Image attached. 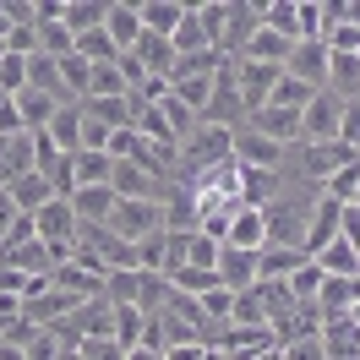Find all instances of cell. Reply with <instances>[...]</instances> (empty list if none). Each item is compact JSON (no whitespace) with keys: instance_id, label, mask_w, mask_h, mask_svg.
<instances>
[{"instance_id":"obj_1","label":"cell","mask_w":360,"mask_h":360,"mask_svg":"<svg viewBox=\"0 0 360 360\" xmlns=\"http://www.w3.org/2000/svg\"><path fill=\"white\" fill-rule=\"evenodd\" d=\"M224 158H235V131H224V126H197V131L180 142V186H191L197 175H207V169H219Z\"/></svg>"},{"instance_id":"obj_2","label":"cell","mask_w":360,"mask_h":360,"mask_svg":"<svg viewBox=\"0 0 360 360\" xmlns=\"http://www.w3.org/2000/svg\"><path fill=\"white\" fill-rule=\"evenodd\" d=\"M104 229L120 235V240H131V246H142V240L164 235V207H158V202H136V197H120Z\"/></svg>"},{"instance_id":"obj_3","label":"cell","mask_w":360,"mask_h":360,"mask_svg":"<svg viewBox=\"0 0 360 360\" xmlns=\"http://www.w3.org/2000/svg\"><path fill=\"white\" fill-rule=\"evenodd\" d=\"M344 104L349 98H338V93H316L311 110L300 115V142H311V148H322V142H338V126H344Z\"/></svg>"},{"instance_id":"obj_4","label":"cell","mask_w":360,"mask_h":360,"mask_svg":"<svg viewBox=\"0 0 360 360\" xmlns=\"http://www.w3.org/2000/svg\"><path fill=\"white\" fill-rule=\"evenodd\" d=\"M257 27H262V0H229V22L219 33V55L224 60H240L246 44L257 39Z\"/></svg>"},{"instance_id":"obj_5","label":"cell","mask_w":360,"mask_h":360,"mask_svg":"<svg viewBox=\"0 0 360 360\" xmlns=\"http://www.w3.org/2000/svg\"><path fill=\"white\" fill-rule=\"evenodd\" d=\"M235 164H246V169H257V175H284L290 148H278V142H268V136H257L251 126H240V131H235Z\"/></svg>"},{"instance_id":"obj_6","label":"cell","mask_w":360,"mask_h":360,"mask_svg":"<svg viewBox=\"0 0 360 360\" xmlns=\"http://www.w3.org/2000/svg\"><path fill=\"white\" fill-rule=\"evenodd\" d=\"M229 66H235V88H240L246 115L262 110L273 98V88H278V77H284V66H262V60H229Z\"/></svg>"},{"instance_id":"obj_7","label":"cell","mask_w":360,"mask_h":360,"mask_svg":"<svg viewBox=\"0 0 360 360\" xmlns=\"http://www.w3.org/2000/svg\"><path fill=\"white\" fill-rule=\"evenodd\" d=\"M207 126H224L235 131V120H246V104H240V88H235V66L224 60V71L213 77V98H207Z\"/></svg>"},{"instance_id":"obj_8","label":"cell","mask_w":360,"mask_h":360,"mask_svg":"<svg viewBox=\"0 0 360 360\" xmlns=\"http://www.w3.org/2000/svg\"><path fill=\"white\" fill-rule=\"evenodd\" d=\"M338 235H344V202H333V197H316L311 207V224H306V257H322V251L333 246Z\"/></svg>"},{"instance_id":"obj_9","label":"cell","mask_w":360,"mask_h":360,"mask_svg":"<svg viewBox=\"0 0 360 360\" xmlns=\"http://www.w3.org/2000/svg\"><path fill=\"white\" fill-rule=\"evenodd\" d=\"M284 71H290V77H300L306 88L322 93V88H328V44H322V39H300V44L290 49Z\"/></svg>"},{"instance_id":"obj_10","label":"cell","mask_w":360,"mask_h":360,"mask_svg":"<svg viewBox=\"0 0 360 360\" xmlns=\"http://www.w3.org/2000/svg\"><path fill=\"white\" fill-rule=\"evenodd\" d=\"M104 33H110V44L120 49V55H131L136 44H142V11H136L131 0H110V11H104Z\"/></svg>"},{"instance_id":"obj_11","label":"cell","mask_w":360,"mask_h":360,"mask_svg":"<svg viewBox=\"0 0 360 360\" xmlns=\"http://www.w3.org/2000/svg\"><path fill=\"white\" fill-rule=\"evenodd\" d=\"M219 278H224V290L246 295L251 284L262 278V251H235V246H224V251H219Z\"/></svg>"},{"instance_id":"obj_12","label":"cell","mask_w":360,"mask_h":360,"mask_svg":"<svg viewBox=\"0 0 360 360\" xmlns=\"http://www.w3.org/2000/svg\"><path fill=\"white\" fill-rule=\"evenodd\" d=\"M33 153H39V142H33V131L0 136V191H6L11 180L33 175Z\"/></svg>"},{"instance_id":"obj_13","label":"cell","mask_w":360,"mask_h":360,"mask_svg":"<svg viewBox=\"0 0 360 360\" xmlns=\"http://www.w3.org/2000/svg\"><path fill=\"white\" fill-rule=\"evenodd\" d=\"M246 126L257 136H268V142H278V148H300V115L295 110H257V115H246Z\"/></svg>"},{"instance_id":"obj_14","label":"cell","mask_w":360,"mask_h":360,"mask_svg":"<svg viewBox=\"0 0 360 360\" xmlns=\"http://www.w3.org/2000/svg\"><path fill=\"white\" fill-rule=\"evenodd\" d=\"M224 246H235V251H262V246H268V213H262V207H235Z\"/></svg>"},{"instance_id":"obj_15","label":"cell","mask_w":360,"mask_h":360,"mask_svg":"<svg viewBox=\"0 0 360 360\" xmlns=\"http://www.w3.org/2000/svg\"><path fill=\"white\" fill-rule=\"evenodd\" d=\"M131 55H136V66L148 71V77H158V82H169V77H175V66H180L175 44H169V39H158V33H142V44H136Z\"/></svg>"},{"instance_id":"obj_16","label":"cell","mask_w":360,"mask_h":360,"mask_svg":"<svg viewBox=\"0 0 360 360\" xmlns=\"http://www.w3.org/2000/svg\"><path fill=\"white\" fill-rule=\"evenodd\" d=\"M110 338L120 349L148 344V311H142V306H110Z\"/></svg>"},{"instance_id":"obj_17","label":"cell","mask_w":360,"mask_h":360,"mask_svg":"<svg viewBox=\"0 0 360 360\" xmlns=\"http://www.w3.org/2000/svg\"><path fill=\"white\" fill-rule=\"evenodd\" d=\"M6 197L17 202V213H27V219H33V213H39L44 202H55L60 191H55V186H49L39 169H33V175H22V180H11V186H6Z\"/></svg>"},{"instance_id":"obj_18","label":"cell","mask_w":360,"mask_h":360,"mask_svg":"<svg viewBox=\"0 0 360 360\" xmlns=\"http://www.w3.org/2000/svg\"><path fill=\"white\" fill-rule=\"evenodd\" d=\"M115 186H82V191H71V207H77V219L82 224H110V213H115Z\"/></svg>"},{"instance_id":"obj_19","label":"cell","mask_w":360,"mask_h":360,"mask_svg":"<svg viewBox=\"0 0 360 360\" xmlns=\"http://www.w3.org/2000/svg\"><path fill=\"white\" fill-rule=\"evenodd\" d=\"M136 11H142V27H148V33L175 39V27L186 22V11H191V6H180V0H142Z\"/></svg>"},{"instance_id":"obj_20","label":"cell","mask_w":360,"mask_h":360,"mask_svg":"<svg viewBox=\"0 0 360 360\" xmlns=\"http://www.w3.org/2000/svg\"><path fill=\"white\" fill-rule=\"evenodd\" d=\"M290 49H295V39H290V33H278V27H257V39L246 44V55H240V60H262V66H284V60H290Z\"/></svg>"},{"instance_id":"obj_21","label":"cell","mask_w":360,"mask_h":360,"mask_svg":"<svg viewBox=\"0 0 360 360\" xmlns=\"http://www.w3.org/2000/svg\"><path fill=\"white\" fill-rule=\"evenodd\" d=\"M44 136L60 153H82V104H60V115L44 126Z\"/></svg>"},{"instance_id":"obj_22","label":"cell","mask_w":360,"mask_h":360,"mask_svg":"<svg viewBox=\"0 0 360 360\" xmlns=\"http://www.w3.org/2000/svg\"><path fill=\"white\" fill-rule=\"evenodd\" d=\"M169 44H175V55L180 60H197V55H213V33H207L202 22H197V6H191V11H186V22L175 27V39H169Z\"/></svg>"},{"instance_id":"obj_23","label":"cell","mask_w":360,"mask_h":360,"mask_svg":"<svg viewBox=\"0 0 360 360\" xmlns=\"http://www.w3.org/2000/svg\"><path fill=\"white\" fill-rule=\"evenodd\" d=\"M328 93L349 98V104L360 98V55H333L328 49Z\"/></svg>"},{"instance_id":"obj_24","label":"cell","mask_w":360,"mask_h":360,"mask_svg":"<svg viewBox=\"0 0 360 360\" xmlns=\"http://www.w3.org/2000/svg\"><path fill=\"white\" fill-rule=\"evenodd\" d=\"M104 11H110V0H66L60 6V22H66L71 39H82L93 27H104Z\"/></svg>"},{"instance_id":"obj_25","label":"cell","mask_w":360,"mask_h":360,"mask_svg":"<svg viewBox=\"0 0 360 360\" xmlns=\"http://www.w3.org/2000/svg\"><path fill=\"white\" fill-rule=\"evenodd\" d=\"M110 175H115L110 153H93V148L71 153V180H77V191H82V186H110Z\"/></svg>"},{"instance_id":"obj_26","label":"cell","mask_w":360,"mask_h":360,"mask_svg":"<svg viewBox=\"0 0 360 360\" xmlns=\"http://www.w3.org/2000/svg\"><path fill=\"white\" fill-rule=\"evenodd\" d=\"M316 268L328 273V278H360V251L349 246V240H344V235H338L333 246L322 251V257H311Z\"/></svg>"},{"instance_id":"obj_27","label":"cell","mask_w":360,"mask_h":360,"mask_svg":"<svg viewBox=\"0 0 360 360\" xmlns=\"http://www.w3.org/2000/svg\"><path fill=\"white\" fill-rule=\"evenodd\" d=\"M311 98H316V88H306L300 77H290V71H284L268 104H273V110H295V115H306V110H311ZM268 104H262V110H268Z\"/></svg>"},{"instance_id":"obj_28","label":"cell","mask_w":360,"mask_h":360,"mask_svg":"<svg viewBox=\"0 0 360 360\" xmlns=\"http://www.w3.org/2000/svg\"><path fill=\"white\" fill-rule=\"evenodd\" d=\"M88 98H131V82H126V71H120V60H110V66H93ZM88 98H82V104H88Z\"/></svg>"},{"instance_id":"obj_29","label":"cell","mask_w":360,"mask_h":360,"mask_svg":"<svg viewBox=\"0 0 360 360\" xmlns=\"http://www.w3.org/2000/svg\"><path fill=\"white\" fill-rule=\"evenodd\" d=\"M77 55H82L88 66H110V60H120V49L110 44V33H104V27L82 33V39H77Z\"/></svg>"},{"instance_id":"obj_30","label":"cell","mask_w":360,"mask_h":360,"mask_svg":"<svg viewBox=\"0 0 360 360\" xmlns=\"http://www.w3.org/2000/svg\"><path fill=\"white\" fill-rule=\"evenodd\" d=\"M22 88H27V60L6 49V55H0V93H6V98H17Z\"/></svg>"},{"instance_id":"obj_31","label":"cell","mask_w":360,"mask_h":360,"mask_svg":"<svg viewBox=\"0 0 360 360\" xmlns=\"http://www.w3.org/2000/svg\"><path fill=\"white\" fill-rule=\"evenodd\" d=\"M219 240H207L202 229H197V235H191V240H186V268H219Z\"/></svg>"},{"instance_id":"obj_32","label":"cell","mask_w":360,"mask_h":360,"mask_svg":"<svg viewBox=\"0 0 360 360\" xmlns=\"http://www.w3.org/2000/svg\"><path fill=\"white\" fill-rule=\"evenodd\" d=\"M262 27H278V33H290L295 44H300V17H295V0H284V6H262Z\"/></svg>"},{"instance_id":"obj_33","label":"cell","mask_w":360,"mask_h":360,"mask_svg":"<svg viewBox=\"0 0 360 360\" xmlns=\"http://www.w3.org/2000/svg\"><path fill=\"white\" fill-rule=\"evenodd\" d=\"M278 355H284V360H328V344H322V333H306V338L278 344Z\"/></svg>"},{"instance_id":"obj_34","label":"cell","mask_w":360,"mask_h":360,"mask_svg":"<svg viewBox=\"0 0 360 360\" xmlns=\"http://www.w3.org/2000/svg\"><path fill=\"white\" fill-rule=\"evenodd\" d=\"M197 22L213 33V44H219V33H224V22H229V0H207V6H197Z\"/></svg>"},{"instance_id":"obj_35","label":"cell","mask_w":360,"mask_h":360,"mask_svg":"<svg viewBox=\"0 0 360 360\" xmlns=\"http://www.w3.org/2000/svg\"><path fill=\"white\" fill-rule=\"evenodd\" d=\"M338 142H344L349 153H360V98H355V104H344V126H338Z\"/></svg>"},{"instance_id":"obj_36","label":"cell","mask_w":360,"mask_h":360,"mask_svg":"<svg viewBox=\"0 0 360 360\" xmlns=\"http://www.w3.org/2000/svg\"><path fill=\"white\" fill-rule=\"evenodd\" d=\"M164 360H213V344H175L164 349Z\"/></svg>"},{"instance_id":"obj_37","label":"cell","mask_w":360,"mask_h":360,"mask_svg":"<svg viewBox=\"0 0 360 360\" xmlns=\"http://www.w3.org/2000/svg\"><path fill=\"white\" fill-rule=\"evenodd\" d=\"M338 22H344V27H360V0H338Z\"/></svg>"},{"instance_id":"obj_38","label":"cell","mask_w":360,"mask_h":360,"mask_svg":"<svg viewBox=\"0 0 360 360\" xmlns=\"http://www.w3.org/2000/svg\"><path fill=\"white\" fill-rule=\"evenodd\" d=\"M126 360H164V349H153V344H136V349H126Z\"/></svg>"},{"instance_id":"obj_39","label":"cell","mask_w":360,"mask_h":360,"mask_svg":"<svg viewBox=\"0 0 360 360\" xmlns=\"http://www.w3.org/2000/svg\"><path fill=\"white\" fill-rule=\"evenodd\" d=\"M17 27V17H11V6H0V44H6V33Z\"/></svg>"},{"instance_id":"obj_40","label":"cell","mask_w":360,"mask_h":360,"mask_svg":"<svg viewBox=\"0 0 360 360\" xmlns=\"http://www.w3.org/2000/svg\"><path fill=\"white\" fill-rule=\"evenodd\" d=\"M60 360H88V355H82V349H60Z\"/></svg>"},{"instance_id":"obj_41","label":"cell","mask_w":360,"mask_h":360,"mask_svg":"<svg viewBox=\"0 0 360 360\" xmlns=\"http://www.w3.org/2000/svg\"><path fill=\"white\" fill-rule=\"evenodd\" d=\"M257 360H284V355H278V344H273V349H268V355H257Z\"/></svg>"},{"instance_id":"obj_42","label":"cell","mask_w":360,"mask_h":360,"mask_svg":"<svg viewBox=\"0 0 360 360\" xmlns=\"http://www.w3.org/2000/svg\"><path fill=\"white\" fill-rule=\"evenodd\" d=\"M355 360H360V355H355Z\"/></svg>"}]
</instances>
